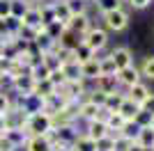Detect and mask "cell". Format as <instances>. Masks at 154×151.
I'll list each match as a JSON object with an SVG mask.
<instances>
[{
  "label": "cell",
  "instance_id": "4dcf8cb0",
  "mask_svg": "<svg viewBox=\"0 0 154 151\" xmlns=\"http://www.w3.org/2000/svg\"><path fill=\"white\" fill-rule=\"evenodd\" d=\"M32 44L37 46V48L42 50V53H46V50H51V48H53V44H55V41H53V39H51V37H48V34L44 32V28H42V32L37 34V39H35Z\"/></svg>",
  "mask_w": 154,
  "mask_h": 151
},
{
  "label": "cell",
  "instance_id": "ac0fdd59",
  "mask_svg": "<svg viewBox=\"0 0 154 151\" xmlns=\"http://www.w3.org/2000/svg\"><path fill=\"white\" fill-rule=\"evenodd\" d=\"M138 71H140V78L145 82L147 80H154V55H145L140 60V64H136Z\"/></svg>",
  "mask_w": 154,
  "mask_h": 151
},
{
  "label": "cell",
  "instance_id": "9a60e30c",
  "mask_svg": "<svg viewBox=\"0 0 154 151\" xmlns=\"http://www.w3.org/2000/svg\"><path fill=\"white\" fill-rule=\"evenodd\" d=\"M60 71H62L64 80L71 82V80H83V76H81V64L78 62H62L60 64Z\"/></svg>",
  "mask_w": 154,
  "mask_h": 151
},
{
  "label": "cell",
  "instance_id": "4316f807",
  "mask_svg": "<svg viewBox=\"0 0 154 151\" xmlns=\"http://www.w3.org/2000/svg\"><path fill=\"white\" fill-rule=\"evenodd\" d=\"M74 57H76L78 64H83V62H88V60H92V57H97V53H94L88 44H83V41H81V44L74 48Z\"/></svg>",
  "mask_w": 154,
  "mask_h": 151
},
{
  "label": "cell",
  "instance_id": "1f68e13d",
  "mask_svg": "<svg viewBox=\"0 0 154 151\" xmlns=\"http://www.w3.org/2000/svg\"><path fill=\"white\" fill-rule=\"evenodd\" d=\"M30 2L28 0H12V12H9V16H16V19H23V14L30 9Z\"/></svg>",
  "mask_w": 154,
  "mask_h": 151
},
{
  "label": "cell",
  "instance_id": "f1b7e54d",
  "mask_svg": "<svg viewBox=\"0 0 154 151\" xmlns=\"http://www.w3.org/2000/svg\"><path fill=\"white\" fill-rule=\"evenodd\" d=\"M64 30H67V25L60 23V21H51V23H46V25H44V32L53 39V41H58V39L64 34Z\"/></svg>",
  "mask_w": 154,
  "mask_h": 151
},
{
  "label": "cell",
  "instance_id": "bcb514c9",
  "mask_svg": "<svg viewBox=\"0 0 154 151\" xmlns=\"http://www.w3.org/2000/svg\"><path fill=\"white\" fill-rule=\"evenodd\" d=\"M0 80H2V71H0Z\"/></svg>",
  "mask_w": 154,
  "mask_h": 151
},
{
  "label": "cell",
  "instance_id": "ffe728a7",
  "mask_svg": "<svg viewBox=\"0 0 154 151\" xmlns=\"http://www.w3.org/2000/svg\"><path fill=\"white\" fill-rule=\"evenodd\" d=\"M71 151H97V142L90 140L85 133H78V138L71 144Z\"/></svg>",
  "mask_w": 154,
  "mask_h": 151
},
{
  "label": "cell",
  "instance_id": "f35d334b",
  "mask_svg": "<svg viewBox=\"0 0 154 151\" xmlns=\"http://www.w3.org/2000/svg\"><path fill=\"white\" fill-rule=\"evenodd\" d=\"M149 121H152V114H147V112H138L136 114V119H134V124L138 126V128H143V126H149Z\"/></svg>",
  "mask_w": 154,
  "mask_h": 151
},
{
  "label": "cell",
  "instance_id": "7402d4cb",
  "mask_svg": "<svg viewBox=\"0 0 154 151\" xmlns=\"http://www.w3.org/2000/svg\"><path fill=\"white\" fill-rule=\"evenodd\" d=\"M97 55H99V76H115L117 73V67H115V62L110 60L108 53H106V55L97 53Z\"/></svg>",
  "mask_w": 154,
  "mask_h": 151
},
{
  "label": "cell",
  "instance_id": "d6986e66",
  "mask_svg": "<svg viewBox=\"0 0 154 151\" xmlns=\"http://www.w3.org/2000/svg\"><path fill=\"white\" fill-rule=\"evenodd\" d=\"M32 94H37L39 99H48L51 94H55V85H53L48 78H44V80H35V89H32Z\"/></svg>",
  "mask_w": 154,
  "mask_h": 151
},
{
  "label": "cell",
  "instance_id": "2e32d148",
  "mask_svg": "<svg viewBox=\"0 0 154 151\" xmlns=\"http://www.w3.org/2000/svg\"><path fill=\"white\" fill-rule=\"evenodd\" d=\"M117 112L122 114V119H124V121H134V119H136V114L140 112V105H138V103H134V101H129V99H124V101H122V105L117 108Z\"/></svg>",
  "mask_w": 154,
  "mask_h": 151
},
{
  "label": "cell",
  "instance_id": "cb8c5ba5",
  "mask_svg": "<svg viewBox=\"0 0 154 151\" xmlns=\"http://www.w3.org/2000/svg\"><path fill=\"white\" fill-rule=\"evenodd\" d=\"M21 28H23L21 19H16V16H7V19H5V39H14V37H19Z\"/></svg>",
  "mask_w": 154,
  "mask_h": 151
},
{
  "label": "cell",
  "instance_id": "b9f144b4",
  "mask_svg": "<svg viewBox=\"0 0 154 151\" xmlns=\"http://www.w3.org/2000/svg\"><path fill=\"white\" fill-rule=\"evenodd\" d=\"M9 67H12V60L0 57V71H2V73H7V71H9Z\"/></svg>",
  "mask_w": 154,
  "mask_h": 151
},
{
  "label": "cell",
  "instance_id": "9c48e42d",
  "mask_svg": "<svg viewBox=\"0 0 154 151\" xmlns=\"http://www.w3.org/2000/svg\"><path fill=\"white\" fill-rule=\"evenodd\" d=\"M124 94H127L129 101H134V103L143 105V101L152 94V89H149V85L145 80H140V82H136V85H131V87H127V89H124Z\"/></svg>",
  "mask_w": 154,
  "mask_h": 151
},
{
  "label": "cell",
  "instance_id": "8d00e7d4",
  "mask_svg": "<svg viewBox=\"0 0 154 151\" xmlns=\"http://www.w3.org/2000/svg\"><path fill=\"white\" fill-rule=\"evenodd\" d=\"M12 110V96H9V92H2L0 89V114H5Z\"/></svg>",
  "mask_w": 154,
  "mask_h": 151
},
{
  "label": "cell",
  "instance_id": "f6af8a7d",
  "mask_svg": "<svg viewBox=\"0 0 154 151\" xmlns=\"http://www.w3.org/2000/svg\"><path fill=\"white\" fill-rule=\"evenodd\" d=\"M149 126H152V128H154V114H152V121H149Z\"/></svg>",
  "mask_w": 154,
  "mask_h": 151
},
{
  "label": "cell",
  "instance_id": "44dd1931",
  "mask_svg": "<svg viewBox=\"0 0 154 151\" xmlns=\"http://www.w3.org/2000/svg\"><path fill=\"white\" fill-rule=\"evenodd\" d=\"M5 138L12 142V147H23L28 140V133H26V128H7Z\"/></svg>",
  "mask_w": 154,
  "mask_h": 151
},
{
  "label": "cell",
  "instance_id": "ab89813d",
  "mask_svg": "<svg viewBox=\"0 0 154 151\" xmlns=\"http://www.w3.org/2000/svg\"><path fill=\"white\" fill-rule=\"evenodd\" d=\"M143 112H147V114H154V92L147 96V99L143 101V105H140Z\"/></svg>",
  "mask_w": 154,
  "mask_h": 151
},
{
  "label": "cell",
  "instance_id": "7bdbcfd3",
  "mask_svg": "<svg viewBox=\"0 0 154 151\" xmlns=\"http://www.w3.org/2000/svg\"><path fill=\"white\" fill-rule=\"evenodd\" d=\"M5 131H7V126H5V117L0 114V135H5Z\"/></svg>",
  "mask_w": 154,
  "mask_h": 151
},
{
  "label": "cell",
  "instance_id": "d6a6232c",
  "mask_svg": "<svg viewBox=\"0 0 154 151\" xmlns=\"http://www.w3.org/2000/svg\"><path fill=\"white\" fill-rule=\"evenodd\" d=\"M113 138H115V151H129V147L136 142V140L127 138V135H120V133H115Z\"/></svg>",
  "mask_w": 154,
  "mask_h": 151
},
{
  "label": "cell",
  "instance_id": "6da1fadb",
  "mask_svg": "<svg viewBox=\"0 0 154 151\" xmlns=\"http://www.w3.org/2000/svg\"><path fill=\"white\" fill-rule=\"evenodd\" d=\"M99 19H101V28L108 32H124L129 28V9L127 7H117V9H110V12H103L99 14Z\"/></svg>",
  "mask_w": 154,
  "mask_h": 151
},
{
  "label": "cell",
  "instance_id": "5b68a950",
  "mask_svg": "<svg viewBox=\"0 0 154 151\" xmlns=\"http://www.w3.org/2000/svg\"><path fill=\"white\" fill-rule=\"evenodd\" d=\"M115 78H117V85H120L122 89H127V87H131V85H136V82L143 80V78H140V71H138V67H136V64L124 67V69H117Z\"/></svg>",
  "mask_w": 154,
  "mask_h": 151
},
{
  "label": "cell",
  "instance_id": "3957f363",
  "mask_svg": "<svg viewBox=\"0 0 154 151\" xmlns=\"http://www.w3.org/2000/svg\"><path fill=\"white\" fill-rule=\"evenodd\" d=\"M83 44H88L94 53L106 50V46H108V30H103L101 25H92L83 34Z\"/></svg>",
  "mask_w": 154,
  "mask_h": 151
},
{
  "label": "cell",
  "instance_id": "603a6c76",
  "mask_svg": "<svg viewBox=\"0 0 154 151\" xmlns=\"http://www.w3.org/2000/svg\"><path fill=\"white\" fill-rule=\"evenodd\" d=\"M90 5L97 9V14H103L117 7H124V0H90Z\"/></svg>",
  "mask_w": 154,
  "mask_h": 151
},
{
  "label": "cell",
  "instance_id": "7a4b0ae2",
  "mask_svg": "<svg viewBox=\"0 0 154 151\" xmlns=\"http://www.w3.org/2000/svg\"><path fill=\"white\" fill-rule=\"evenodd\" d=\"M51 131H53L51 114L35 112V114L28 117V124H26V133H28V135H48Z\"/></svg>",
  "mask_w": 154,
  "mask_h": 151
},
{
  "label": "cell",
  "instance_id": "60d3db41",
  "mask_svg": "<svg viewBox=\"0 0 154 151\" xmlns=\"http://www.w3.org/2000/svg\"><path fill=\"white\" fill-rule=\"evenodd\" d=\"M12 12V0H0V19H7Z\"/></svg>",
  "mask_w": 154,
  "mask_h": 151
},
{
  "label": "cell",
  "instance_id": "4fadbf2b",
  "mask_svg": "<svg viewBox=\"0 0 154 151\" xmlns=\"http://www.w3.org/2000/svg\"><path fill=\"white\" fill-rule=\"evenodd\" d=\"M21 23H23V28H35V30H37V28H44V25H42V14H39V7L32 5L30 9L23 14Z\"/></svg>",
  "mask_w": 154,
  "mask_h": 151
},
{
  "label": "cell",
  "instance_id": "52a82bcc",
  "mask_svg": "<svg viewBox=\"0 0 154 151\" xmlns=\"http://www.w3.org/2000/svg\"><path fill=\"white\" fill-rule=\"evenodd\" d=\"M92 119H101V108L92 103V101L83 99L78 103V121L85 124V121H92Z\"/></svg>",
  "mask_w": 154,
  "mask_h": 151
},
{
  "label": "cell",
  "instance_id": "484cf974",
  "mask_svg": "<svg viewBox=\"0 0 154 151\" xmlns=\"http://www.w3.org/2000/svg\"><path fill=\"white\" fill-rule=\"evenodd\" d=\"M83 39L78 37V34H74L71 30H64V34L58 39V44H60V48H67V50H74L78 44H81Z\"/></svg>",
  "mask_w": 154,
  "mask_h": 151
},
{
  "label": "cell",
  "instance_id": "e0dca14e",
  "mask_svg": "<svg viewBox=\"0 0 154 151\" xmlns=\"http://www.w3.org/2000/svg\"><path fill=\"white\" fill-rule=\"evenodd\" d=\"M127 99L124 94V89H117V92H110L106 96V103H103V110H108V112H117V108L122 105V101Z\"/></svg>",
  "mask_w": 154,
  "mask_h": 151
},
{
  "label": "cell",
  "instance_id": "8992f818",
  "mask_svg": "<svg viewBox=\"0 0 154 151\" xmlns=\"http://www.w3.org/2000/svg\"><path fill=\"white\" fill-rule=\"evenodd\" d=\"M110 60L115 62L117 69H124V67H131L134 64V53H131V48L129 46H115V48L108 50Z\"/></svg>",
  "mask_w": 154,
  "mask_h": 151
},
{
  "label": "cell",
  "instance_id": "7c38bea8",
  "mask_svg": "<svg viewBox=\"0 0 154 151\" xmlns=\"http://www.w3.org/2000/svg\"><path fill=\"white\" fill-rule=\"evenodd\" d=\"M136 144H140L143 149H154V128L152 126H143L136 133Z\"/></svg>",
  "mask_w": 154,
  "mask_h": 151
},
{
  "label": "cell",
  "instance_id": "30bf717a",
  "mask_svg": "<svg viewBox=\"0 0 154 151\" xmlns=\"http://www.w3.org/2000/svg\"><path fill=\"white\" fill-rule=\"evenodd\" d=\"M23 149H26V151H51L53 149L51 133H48V135H28Z\"/></svg>",
  "mask_w": 154,
  "mask_h": 151
},
{
  "label": "cell",
  "instance_id": "d590c367",
  "mask_svg": "<svg viewBox=\"0 0 154 151\" xmlns=\"http://www.w3.org/2000/svg\"><path fill=\"white\" fill-rule=\"evenodd\" d=\"M152 2H154V0H124V5H127L129 9H136V12H143V9H147Z\"/></svg>",
  "mask_w": 154,
  "mask_h": 151
},
{
  "label": "cell",
  "instance_id": "74e56055",
  "mask_svg": "<svg viewBox=\"0 0 154 151\" xmlns=\"http://www.w3.org/2000/svg\"><path fill=\"white\" fill-rule=\"evenodd\" d=\"M48 80H51L53 85H55V87H62L64 82H67V80H64V76H62V71H60V69L51 71V73H48Z\"/></svg>",
  "mask_w": 154,
  "mask_h": 151
},
{
  "label": "cell",
  "instance_id": "277c9868",
  "mask_svg": "<svg viewBox=\"0 0 154 151\" xmlns=\"http://www.w3.org/2000/svg\"><path fill=\"white\" fill-rule=\"evenodd\" d=\"M92 25H94L92 14H78V16H71V19L67 21V30H71L74 34H78V37L83 39V34L90 30Z\"/></svg>",
  "mask_w": 154,
  "mask_h": 151
},
{
  "label": "cell",
  "instance_id": "8fae6325",
  "mask_svg": "<svg viewBox=\"0 0 154 151\" xmlns=\"http://www.w3.org/2000/svg\"><path fill=\"white\" fill-rule=\"evenodd\" d=\"M90 85H92V87H97V89H101V92H106V94L122 89L120 85H117V78H115V76H97Z\"/></svg>",
  "mask_w": 154,
  "mask_h": 151
},
{
  "label": "cell",
  "instance_id": "ee69618b",
  "mask_svg": "<svg viewBox=\"0 0 154 151\" xmlns=\"http://www.w3.org/2000/svg\"><path fill=\"white\" fill-rule=\"evenodd\" d=\"M30 5H39V2H44V0H28Z\"/></svg>",
  "mask_w": 154,
  "mask_h": 151
},
{
  "label": "cell",
  "instance_id": "f546056e",
  "mask_svg": "<svg viewBox=\"0 0 154 151\" xmlns=\"http://www.w3.org/2000/svg\"><path fill=\"white\" fill-rule=\"evenodd\" d=\"M42 64H44L48 71H55V69H60L62 60L58 57V53H55V50H46V53H42Z\"/></svg>",
  "mask_w": 154,
  "mask_h": 151
},
{
  "label": "cell",
  "instance_id": "e575fe53",
  "mask_svg": "<svg viewBox=\"0 0 154 151\" xmlns=\"http://www.w3.org/2000/svg\"><path fill=\"white\" fill-rule=\"evenodd\" d=\"M97 151H115V138L108 133L106 138L97 140Z\"/></svg>",
  "mask_w": 154,
  "mask_h": 151
},
{
  "label": "cell",
  "instance_id": "ba28073f",
  "mask_svg": "<svg viewBox=\"0 0 154 151\" xmlns=\"http://www.w3.org/2000/svg\"><path fill=\"white\" fill-rule=\"evenodd\" d=\"M83 133L90 140H94V142H97V140L106 138L110 131H108V126H106V121H103V119H92V121H85V124H83Z\"/></svg>",
  "mask_w": 154,
  "mask_h": 151
},
{
  "label": "cell",
  "instance_id": "836d02e7",
  "mask_svg": "<svg viewBox=\"0 0 154 151\" xmlns=\"http://www.w3.org/2000/svg\"><path fill=\"white\" fill-rule=\"evenodd\" d=\"M28 73H30L32 78H35V80H44V78H48V73H51V71L46 69L44 64H42V60H39V62L35 64V67H32V69L28 71Z\"/></svg>",
  "mask_w": 154,
  "mask_h": 151
},
{
  "label": "cell",
  "instance_id": "5bb4252c",
  "mask_svg": "<svg viewBox=\"0 0 154 151\" xmlns=\"http://www.w3.org/2000/svg\"><path fill=\"white\" fill-rule=\"evenodd\" d=\"M81 76H83V80H88V82H92L97 76H99V55L81 64Z\"/></svg>",
  "mask_w": 154,
  "mask_h": 151
},
{
  "label": "cell",
  "instance_id": "83f0119b",
  "mask_svg": "<svg viewBox=\"0 0 154 151\" xmlns=\"http://www.w3.org/2000/svg\"><path fill=\"white\" fill-rule=\"evenodd\" d=\"M53 2V12H55V19L60 21V23L67 25V21L71 19V12L69 7H67V2H62V0H51Z\"/></svg>",
  "mask_w": 154,
  "mask_h": 151
},
{
  "label": "cell",
  "instance_id": "d4e9b609",
  "mask_svg": "<svg viewBox=\"0 0 154 151\" xmlns=\"http://www.w3.org/2000/svg\"><path fill=\"white\" fill-rule=\"evenodd\" d=\"M64 2H67V7H69L71 16H78V14H90V9H92L90 0H64Z\"/></svg>",
  "mask_w": 154,
  "mask_h": 151
}]
</instances>
